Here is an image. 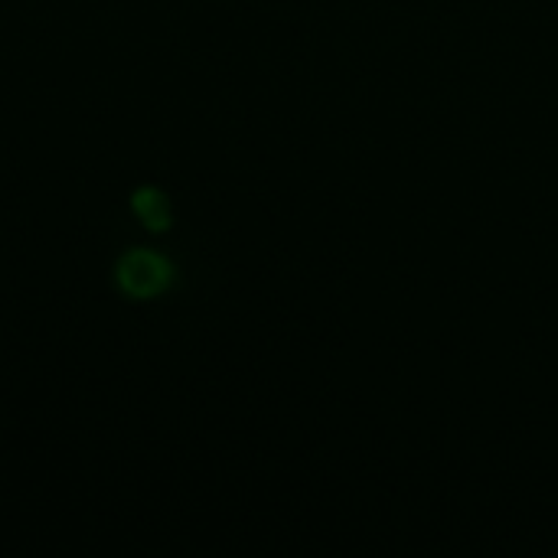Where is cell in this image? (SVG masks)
I'll use <instances>...</instances> for the list:
<instances>
[{
	"label": "cell",
	"mask_w": 558,
	"mask_h": 558,
	"mask_svg": "<svg viewBox=\"0 0 558 558\" xmlns=\"http://www.w3.org/2000/svg\"><path fill=\"white\" fill-rule=\"evenodd\" d=\"M114 284L134 301L160 298L173 284V262L150 248H128L114 265Z\"/></svg>",
	"instance_id": "6da1fadb"
},
{
	"label": "cell",
	"mask_w": 558,
	"mask_h": 558,
	"mask_svg": "<svg viewBox=\"0 0 558 558\" xmlns=\"http://www.w3.org/2000/svg\"><path fill=\"white\" fill-rule=\"evenodd\" d=\"M131 209L137 213L141 226L150 229V232H167L173 226V209H170V199L163 190L157 186H137L134 196H131Z\"/></svg>",
	"instance_id": "7a4b0ae2"
}]
</instances>
